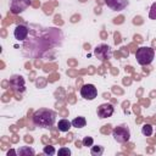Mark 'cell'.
<instances>
[{
  "mask_svg": "<svg viewBox=\"0 0 156 156\" xmlns=\"http://www.w3.org/2000/svg\"><path fill=\"white\" fill-rule=\"evenodd\" d=\"M13 35L17 40H24L28 35V28L23 24H18L13 30Z\"/></svg>",
  "mask_w": 156,
  "mask_h": 156,
  "instance_id": "cell-8",
  "label": "cell"
},
{
  "mask_svg": "<svg viewBox=\"0 0 156 156\" xmlns=\"http://www.w3.org/2000/svg\"><path fill=\"white\" fill-rule=\"evenodd\" d=\"M55 121L56 113L50 108H39L33 115V123L40 128H51Z\"/></svg>",
  "mask_w": 156,
  "mask_h": 156,
  "instance_id": "cell-1",
  "label": "cell"
},
{
  "mask_svg": "<svg viewBox=\"0 0 156 156\" xmlns=\"http://www.w3.org/2000/svg\"><path fill=\"white\" fill-rule=\"evenodd\" d=\"M72 127V122H69L68 119L63 118V119H60L58 123H57V128L60 132H68Z\"/></svg>",
  "mask_w": 156,
  "mask_h": 156,
  "instance_id": "cell-9",
  "label": "cell"
},
{
  "mask_svg": "<svg viewBox=\"0 0 156 156\" xmlns=\"http://www.w3.org/2000/svg\"><path fill=\"white\" fill-rule=\"evenodd\" d=\"M17 155H21V156H29V155L34 156L35 151L32 147H29V146H22V147H20L17 150Z\"/></svg>",
  "mask_w": 156,
  "mask_h": 156,
  "instance_id": "cell-10",
  "label": "cell"
},
{
  "mask_svg": "<svg viewBox=\"0 0 156 156\" xmlns=\"http://www.w3.org/2000/svg\"><path fill=\"white\" fill-rule=\"evenodd\" d=\"M94 55H95L98 58H100L101 61H105V60L111 58L112 51H111V48H110L108 45L101 44V45H98V46L94 49Z\"/></svg>",
  "mask_w": 156,
  "mask_h": 156,
  "instance_id": "cell-4",
  "label": "cell"
},
{
  "mask_svg": "<svg viewBox=\"0 0 156 156\" xmlns=\"http://www.w3.org/2000/svg\"><path fill=\"white\" fill-rule=\"evenodd\" d=\"M43 152H44L45 155L52 156V155H55V154H56V150H55V147H54V146H51V145H48V146H44V149H43Z\"/></svg>",
  "mask_w": 156,
  "mask_h": 156,
  "instance_id": "cell-14",
  "label": "cell"
},
{
  "mask_svg": "<svg viewBox=\"0 0 156 156\" xmlns=\"http://www.w3.org/2000/svg\"><path fill=\"white\" fill-rule=\"evenodd\" d=\"M71 122H72V127H76V128H83V127H85V124H87V119H85L84 117H82V116L76 117V118L72 119Z\"/></svg>",
  "mask_w": 156,
  "mask_h": 156,
  "instance_id": "cell-11",
  "label": "cell"
},
{
  "mask_svg": "<svg viewBox=\"0 0 156 156\" xmlns=\"http://www.w3.org/2000/svg\"><path fill=\"white\" fill-rule=\"evenodd\" d=\"M58 156H69L71 155V150L68 147H61L58 151H57Z\"/></svg>",
  "mask_w": 156,
  "mask_h": 156,
  "instance_id": "cell-16",
  "label": "cell"
},
{
  "mask_svg": "<svg viewBox=\"0 0 156 156\" xmlns=\"http://www.w3.org/2000/svg\"><path fill=\"white\" fill-rule=\"evenodd\" d=\"M80 95L85 100H94L98 96V89L94 84H84L80 88Z\"/></svg>",
  "mask_w": 156,
  "mask_h": 156,
  "instance_id": "cell-5",
  "label": "cell"
},
{
  "mask_svg": "<svg viewBox=\"0 0 156 156\" xmlns=\"http://www.w3.org/2000/svg\"><path fill=\"white\" fill-rule=\"evenodd\" d=\"M135 58L139 65L147 66L155 58V50L150 46H140L135 52Z\"/></svg>",
  "mask_w": 156,
  "mask_h": 156,
  "instance_id": "cell-2",
  "label": "cell"
},
{
  "mask_svg": "<svg viewBox=\"0 0 156 156\" xmlns=\"http://www.w3.org/2000/svg\"><path fill=\"white\" fill-rule=\"evenodd\" d=\"M115 112V107L112 104H108V102H105V104H101L99 107H98V117L99 118H107V117H111Z\"/></svg>",
  "mask_w": 156,
  "mask_h": 156,
  "instance_id": "cell-6",
  "label": "cell"
},
{
  "mask_svg": "<svg viewBox=\"0 0 156 156\" xmlns=\"http://www.w3.org/2000/svg\"><path fill=\"white\" fill-rule=\"evenodd\" d=\"M82 143H83V145H84V146H93L94 140H93V138H91V136H84V138H83V140H82Z\"/></svg>",
  "mask_w": 156,
  "mask_h": 156,
  "instance_id": "cell-15",
  "label": "cell"
},
{
  "mask_svg": "<svg viewBox=\"0 0 156 156\" xmlns=\"http://www.w3.org/2000/svg\"><path fill=\"white\" fill-rule=\"evenodd\" d=\"M149 17L151 20H156V1L151 5V9H150V13H149Z\"/></svg>",
  "mask_w": 156,
  "mask_h": 156,
  "instance_id": "cell-17",
  "label": "cell"
},
{
  "mask_svg": "<svg viewBox=\"0 0 156 156\" xmlns=\"http://www.w3.org/2000/svg\"><path fill=\"white\" fill-rule=\"evenodd\" d=\"M112 136L117 143L124 144V143L129 141V139H130V130H129L128 126L121 124L112 129Z\"/></svg>",
  "mask_w": 156,
  "mask_h": 156,
  "instance_id": "cell-3",
  "label": "cell"
},
{
  "mask_svg": "<svg viewBox=\"0 0 156 156\" xmlns=\"http://www.w3.org/2000/svg\"><path fill=\"white\" fill-rule=\"evenodd\" d=\"M152 132H154V129H152V126H151V124H144L143 128H141V133H143L145 136L152 135Z\"/></svg>",
  "mask_w": 156,
  "mask_h": 156,
  "instance_id": "cell-13",
  "label": "cell"
},
{
  "mask_svg": "<svg viewBox=\"0 0 156 156\" xmlns=\"http://www.w3.org/2000/svg\"><path fill=\"white\" fill-rule=\"evenodd\" d=\"M90 154L93 155V156H101L102 154H104V146H101V145H93L91 146V149H90Z\"/></svg>",
  "mask_w": 156,
  "mask_h": 156,
  "instance_id": "cell-12",
  "label": "cell"
},
{
  "mask_svg": "<svg viewBox=\"0 0 156 156\" xmlns=\"http://www.w3.org/2000/svg\"><path fill=\"white\" fill-rule=\"evenodd\" d=\"M105 4L107 5V7H110L113 11H122L128 6L129 1L128 0H105Z\"/></svg>",
  "mask_w": 156,
  "mask_h": 156,
  "instance_id": "cell-7",
  "label": "cell"
}]
</instances>
